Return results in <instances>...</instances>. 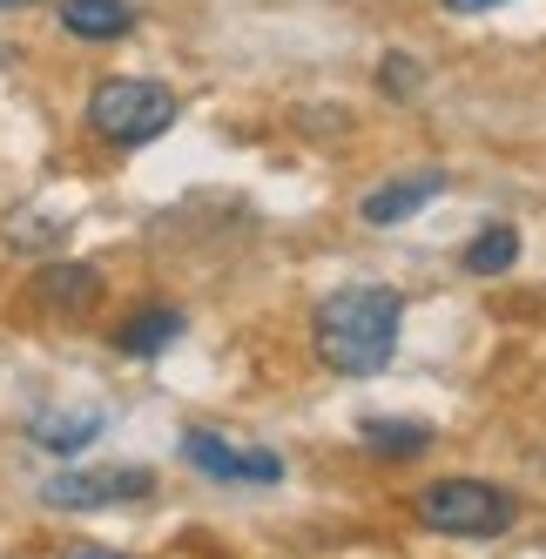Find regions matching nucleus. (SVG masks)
Here are the masks:
<instances>
[{
	"mask_svg": "<svg viewBox=\"0 0 546 559\" xmlns=\"http://www.w3.org/2000/svg\"><path fill=\"white\" fill-rule=\"evenodd\" d=\"M182 115V95L169 82H149V74H108L88 95V129L115 148H142L155 135H169Z\"/></svg>",
	"mask_w": 546,
	"mask_h": 559,
	"instance_id": "obj_2",
	"label": "nucleus"
},
{
	"mask_svg": "<svg viewBox=\"0 0 546 559\" xmlns=\"http://www.w3.org/2000/svg\"><path fill=\"white\" fill-rule=\"evenodd\" d=\"M492 8H506V0H446V14H492Z\"/></svg>",
	"mask_w": 546,
	"mask_h": 559,
	"instance_id": "obj_14",
	"label": "nucleus"
},
{
	"mask_svg": "<svg viewBox=\"0 0 546 559\" xmlns=\"http://www.w3.org/2000/svg\"><path fill=\"white\" fill-rule=\"evenodd\" d=\"M418 82H425V68H418L412 55H384V61H378V88L392 95V102H412Z\"/></svg>",
	"mask_w": 546,
	"mask_h": 559,
	"instance_id": "obj_13",
	"label": "nucleus"
},
{
	"mask_svg": "<svg viewBox=\"0 0 546 559\" xmlns=\"http://www.w3.org/2000/svg\"><path fill=\"white\" fill-rule=\"evenodd\" d=\"M155 492L149 465H68L41 478V506L48 512H102V506H129Z\"/></svg>",
	"mask_w": 546,
	"mask_h": 559,
	"instance_id": "obj_4",
	"label": "nucleus"
},
{
	"mask_svg": "<svg viewBox=\"0 0 546 559\" xmlns=\"http://www.w3.org/2000/svg\"><path fill=\"white\" fill-rule=\"evenodd\" d=\"M399 324H405V297L392 284H344L318 304L310 337H318V357L337 378H378L399 350Z\"/></svg>",
	"mask_w": 546,
	"mask_h": 559,
	"instance_id": "obj_1",
	"label": "nucleus"
},
{
	"mask_svg": "<svg viewBox=\"0 0 546 559\" xmlns=\"http://www.w3.org/2000/svg\"><path fill=\"white\" fill-rule=\"evenodd\" d=\"M439 195H446V169H412V176L378 182L365 203H358V216H365L371 229H399V223H412L425 203H439Z\"/></svg>",
	"mask_w": 546,
	"mask_h": 559,
	"instance_id": "obj_7",
	"label": "nucleus"
},
{
	"mask_svg": "<svg viewBox=\"0 0 546 559\" xmlns=\"http://www.w3.org/2000/svg\"><path fill=\"white\" fill-rule=\"evenodd\" d=\"M358 438L378 459H418V452H432V425H418V418H365Z\"/></svg>",
	"mask_w": 546,
	"mask_h": 559,
	"instance_id": "obj_11",
	"label": "nucleus"
},
{
	"mask_svg": "<svg viewBox=\"0 0 546 559\" xmlns=\"http://www.w3.org/2000/svg\"><path fill=\"white\" fill-rule=\"evenodd\" d=\"M176 337H182V310L176 304H142L129 324H122V337H115V344H122L129 357H163Z\"/></svg>",
	"mask_w": 546,
	"mask_h": 559,
	"instance_id": "obj_9",
	"label": "nucleus"
},
{
	"mask_svg": "<svg viewBox=\"0 0 546 559\" xmlns=\"http://www.w3.org/2000/svg\"><path fill=\"white\" fill-rule=\"evenodd\" d=\"M176 445L203 478H216V486H277L284 478V459L263 452V445H229V438H216V431H182Z\"/></svg>",
	"mask_w": 546,
	"mask_h": 559,
	"instance_id": "obj_5",
	"label": "nucleus"
},
{
	"mask_svg": "<svg viewBox=\"0 0 546 559\" xmlns=\"http://www.w3.org/2000/svg\"><path fill=\"white\" fill-rule=\"evenodd\" d=\"M27 304L48 310V317H82V310L102 304V270L82 263V257H48L27 276Z\"/></svg>",
	"mask_w": 546,
	"mask_h": 559,
	"instance_id": "obj_6",
	"label": "nucleus"
},
{
	"mask_svg": "<svg viewBox=\"0 0 546 559\" xmlns=\"http://www.w3.org/2000/svg\"><path fill=\"white\" fill-rule=\"evenodd\" d=\"M102 425H108L102 412H82V418H68V412H41V418L27 425V438H34L41 452H55V459H74L82 445H95V438H102Z\"/></svg>",
	"mask_w": 546,
	"mask_h": 559,
	"instance_id": "obj_10",
	"label": "nucleus"
},
{
	"mask_svg": "<svg viewBox=\"0 0 546 559\" xmlns=\"http://www.w3.org/2000/svg\"><path fill=\"white\" fill-rule=\"evenodd\" d=\"M459 263L473 270V276H506V270L520 263V229H513V223H486L473 243H465Z\"/></svg>",
	"mask_w": 546,
	"mask_h": 559,
	"instance_id": "obj_12",
	"label": "nucleus"
},
{
	"mask_svg": "<svg viewBox=\"0 0 546 559\" xmlns=\"http://www.w3.org/2000/svg\"><path fill=\"white\" fill-rule=\"evenodd\" d=\"M14 8H34V0H0V14H14Z\"/></svg>",
	"mask_w": 546,
	"mask_h": 559,
	"instance_id": "obj_15",
	"label": "nucleus"
},
{
	"mask_svg": "<svg viewBox=\"0 0 546 559\" xmlns=\"http://www.w3.org/2000/svg\"><path fill=\"white\" fill-rule=\"evenodd\" d=\"M88 559H115V552H88Z\"/></svg>",
	"mask_w": 546,
	"mask_h": 559,
	"instance_id": "obj_16",
	"label": "nucleus"
},
{
	"mask_svg": "<svg viewBox=\"0 0 546 559\" xmlns=\"http://www.w3.org/2000/svg\"><path fill=\"white\" fill-rule=\"evenodd\" d=\"M412 512L425 533H446V539H499L513 533L520 499L492 486V478H439V486H425L412 499Z\"/></svg>",
	"mask_w": 546,
	"mask_h": 559,
	"instance_id": "obj_3",
	"label": "nucleus"
},
{
	"mask_svg": "<svg viewBox=\"0 0 546 559\" xmlns=\"http://www.w3.org/2000/svg\"><path fill=\"white\" fill-rule=\"evenodd\" d=\"M135 21L142 14L129 8V0H61V27L74 34V41H122Z\"/></svg>",
	"mask_w": 546,
	"mask_h": 559,
	"instance_id": "obj_8",
	"label": "nucleus"
}]
</instances>
